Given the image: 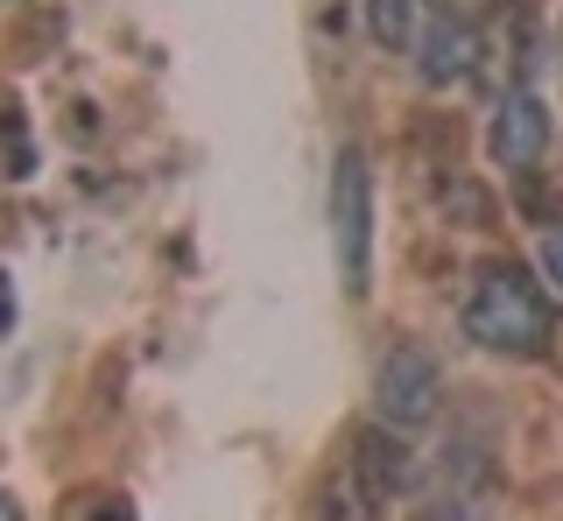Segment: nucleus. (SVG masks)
Here are the masks:
<instances>
[{
	"label": "nucleus",
	"instance_id": "obj_9",
	"mask_svg": "<svg viewBox=\"0 0 563 521\" xmlns=\"http://www.w3.org/2000/svg\"><path fill=\"white\" fill-rule=\"evenodd\" d=\"M422 521H479V508H472V500H437Z\"/></svg>",
	"mask_w": 563,
	"mask_h": 521
},
{
	"label": "nucleus",
	"instance_id": "obj_7",
	"mask_svg": "<svg viewBox=\"0 0 563 521\" xmlns=\"http://www.w3.org/2000/svg\"><path fill=\"white\" fill-rule=\"evenodd\" d=\"M366 22H374V43L380 49H416L422 0H366Z\"/></svg>",
	"mask_w": 563,
	"mask_h": 521
},
{
	"label": "nucleus",
	"instance_id": "obj_3",
	"mask_svg": "<svg viewBox=\"0 0 563 521\" xmlns=\"http://www.w3.org/2000/svg\"><path fill=\"white\" fill-rule=\"evenodd\" d=\"M437 395H444V374H437V359L422 353V345H395V353L380 359V374H374V409H380V423L422 430V423L437 415Z\"/></svg>",
	"mask_w": 563,
	"mask_h": 521
},
{
	"label": "nucleus",
	"instance_id": "obj_8",
	"mask_svg": "<svg viewBox=\"0 0 563 521\" xmlns=\"http://www.w3.org/2000/svg\"><path fill=\"white\" fill-rule=\"evenodd\" d=\"M542 282H550V289H563V233H550V240H542Z\"/></svg>",
	"mask_w": 563,
	"mask_h": 521
},
{
	"label": "nucleus",
	"instance_id": "obj_10",
	"mask_svg": "<svg viewBox=\"0 0 563 521\" xmlns=\"http://www.w3.org/2000/svg\"><path fill=\"white\" fill-rule=\"evenodd\" d=\"M422 8H451V0H422Z\"/></svg>",
	"mask_w": 563,
	"mask_h": 521
},
{
	"label": "nucleus",
	"instance_id": "obj_5",
	"mask_svg": "<svg viewBox=\"0 0 563 521\" xmlns=\"http://www.w3.org/2000/svg\"><path fill=\"white\" fill-rule=\"evenodd\" d=\"M472 64H479V29L457 22L451 8H437L430 22H422V36H416L422 85H457V78H472Z\"/></svg>",
	"mask_w": 563,
	"mask_h": 521
},
{
	"label": "nucleus",
	"instance_id": "obj_6",
	"mask_svg": "<svg viewBox=\"0 0 563 521\" xmlns=\"http://www.w3.org/2000/svg\"><path fill=\"white\" fill-rule=\"evenodd\" d=\"M352 479L366 486V500H374V508H387V500H395V486L409 479V444H401V430L395 423H366L360 437H352Z\"/></svg>",
	"mask_w": 563,
	"mask_h": 521
},
{
	"label": "nucleus",
	"instance_id": "obj_4",
	"mask_svg": "<svg viewBox=\"0 0 563 521\" xmlns=\"http://www.w3.org/2000/svg\"><path fill=\"white\" fill-rule=\"evenodd\" d=\"M550 148V107H542L536 85H507L500 107H493V128H486V155L507 169V177H528Z\"/></svg>",
	"mask_w": 563,
	"mask_h": 521
},
{
	"label": "nucleus",
	"instance_id": "obj_2",
	"mask_svg": "<svg viewBox=\"0 0 563 521\" xmlns=\"http://www.w3.org/2000/svg\"><path fill=\"white\" fill-rule=\"evenodd\" d=\"M331 254H339L345 297L374 289V163L360 142H339L331 155Z\"/></svg>",
	"mask_w": 563,
	"mask_h": 521
},
{
	"label": "nucleus",
	"instance_id": "obj_1",
	"mask_svg": "<svg viewBox=\"0 0 563 521\" xmlns=\"http://www.w3.org/2000/svg\"><path fill=\"white\" fill-rule=\"evenodd\" d=\"M550 332H556L550 289L521 260H486L472 275V289H465V339L472 345L507 353V359H536V353H550Z\"/></svg>",
	"mask_w": 563,
	"mask_h": 521
}]
</instances>
